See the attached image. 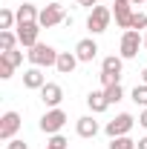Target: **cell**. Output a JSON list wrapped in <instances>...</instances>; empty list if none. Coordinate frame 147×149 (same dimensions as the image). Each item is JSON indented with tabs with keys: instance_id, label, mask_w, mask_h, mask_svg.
<instances>
[{
	"instance_id": "obj_16",
	"label": "cell",
	"mask_w": 147,
	"mask_h": 149,
	"mask_svg": "<svg viewBox=\"0 0 147 149\" xmlns=\"http://www.w3.org/2000/svg\"><path fill=\"white\" fill-rule=\"evenodd\" d=\"M78 63H81V60L75 57V52H61V55H58V63H55V69H58L61 74H72Z\"/></svg>"
},
{
	"instance_id": "obj_33",
	"label": "cell",
	"mask_w": 147,
	"mask_h": 149,
	"mask_svg": "<svg viewBox=\"0 0 147 149\" xmlns=\"http://www.w3.org/2000/svg\"><path fill=\"white\" fill-rule=\"evenodd\" d=\"M144 49H147V32H144Z\"/></svg>"
},
{
	"instance_id": "obj_27",
	"label": "cell",
	"mask_w": 147,
	"mask_h": 149,
	"mask_svg": "<svg viewBox=\"0 0 147 149\" xmlns=\"http://www.w3.org/2000/svg\"><path fill=\"white\" fill-rule=\"evenodd\" d=\"M6 149H29V146H26L23 141H15V138H12V141H9V146H6Z\"/></svg>"
},
{
	"instance_id": "obj_12",
	"label": "cell",
	"mask_w": 147,
	"mask_h": 149,
	"mask_svg": "<svg viewBox=\"0 0 147 149\" xmlns=\"http://www.w3.org/2000/svg\"><path fill=\"white\" fill-rule=\"evenodd\" d=\"M23 86H26V89H37V92L46 86V77L40 72V66H32V69L23 72Z\"/></svg>"
},
{
	"instance_id": "obj_22",
	"label": "cell",
	"mask_w": 147,
	"mask_h": 149,
	"mask_svg": "<svg viewBox=\"0 0 147 149\" xmlns=\"http://www.w3.org/2000/svg\"><path fill=\"white\" fill-rule=\"evenodd\" d=\"M46 149H69V141L58 132V135H49V143H46Z\"/></svg>"
},
{
	"instance_id": "obj_15",
	"label": "cell",
	"mask_w": 147,
	"mask_h": 149,
	"mask_svg": "<svg viewBox=\"0 0 147 149\" xmlns=\"http://www.w3.org/2000/svg\"><path fill=\"white\" fill-rule=\"evenodd\" d=\"M87 106L92 109V115H101V112H107L110 100H107L104 89H98V92H90V95H87Z\"/></svg>"
},
{
	"instance_id": "obj_6",
	"label": "cell",
	"mask_w": 147,
	"mask_h": 149,
	"mask_svg": "<svg viewBox=\"0 0 147 149\" xmlns=\"http://www.w3.org/2000/svg\"><path fill=\"white\" fill-rule=\"evenodd\" d=\"M133 123H136V118H133L130 112H121V115H115L110 123L104 126V132H107L110 138H121V135H130Z\"/></svg>"
},
{
	"instance_id": "obj_24",
	"label": "cell",
	"mask_w": 147,
	"mask_h": 149,
	"mask_svg": "<svg viewBox=\"0 0 147 149\" xmlns=\"http://www.w3.org/2000/svg\"><path fill=\"white\" fill-rule=\"evenodd\" d=\"M0 57H3V60H9L15 69L23 63V52H18V49H12V52H0Z\"/></svg>"
},
{
	"instance_id": "obj_20",
	"label": "cell",
	"mask_w": 147,
	"mask_h": 149,
	"mask_svg": "<svg viewBox=\"0 0 147 149\" xmlns=\"http://www.w3.org/2000/svg\"><path fill=\"white\" fill-rule=\"evenodd\" d=\"M139 143L130 138V135H121V138H110V149H136Z\"/></svg>"
},
{
	"instance_id": "obj_23",
	"label": "cell",
	"mask_w": 147,
	"mask_h": 149,
	"mask_svg": "<svg viewBox=\"0 0 147 149\" xmlns=\"http://www.w3.org/2000/svg\"><path fill=\"white\" fill-rule=\"evenodd\" d=\"M130 29H136V32H141V29H144V32H147V15H144V12H136V15H133Z\"/></svg>"
},
{
	"instance_id": "obj_18",
	"label": "cell",
	"mask_w": 147,
	"mask_h": 149,
	"mask_svg": "<svg viewBox=\"0 0 147 149\" xmlns=\"http://www.w3.org/2000/svg\"><path fill=\"white\" fill-rule=\"evenodd\" d=\"M18 32H0V52H12V49H18Z\"/></svg>"
},
{
	"instance_id": "obj_11",
	"label": "cell",
	"mask_w": 147,
	"mask_h": 149,
	"mask_svg": "<svg viewBox=\"0 0 147 149\" xmlns=\"http://www.w3.org/2000/svg\"><path fill=\"white\" fill-rule=\"evenodd\" d=\"M40 100H43L49 109H58L61 100H64V89H61L58 83H46V86L40 89Z\"/></svg>"
},
{
	"instance_id": "obj_3",
	"label": "cell",
	"mask_w": 147,
	"mask_h": 149,
	"mask_svg": "<svg viewBox=\"0 0 147 149\" xmlns=\"http://www.w3.org/2000/svg\"><path fill=\"white\" fill-rule=\"evenodd\" d=\"M110 20H112V9H107V6H95V9L90 12V17H87V29H90L92 35H101V32H107Z\"/></svg>"
},
{
	"instance_id": "obj_1",
	"label": "cell",
	"mask_w": 147,
	"mask_h": 149,
	"mask_svg": "<svg viewBox=\"0 0 147 149\" xmlns=\"http://www.w3.org/2000/svg\"><path fill=\"white\" fill-rule=\"evenodd\" d=\"M58 55H61V52H55V49H52V46H46V43H35V46H32V49H29V63H32V66H40V69H43V66H55L58 63Z\"/></svg>"
},
{
	"instance_id": "obj_4",
	"label": "cell",
	"mask_w": 147,
	"mask_h": 149,
	"mask_svg": "<svg viewBox=\"0 0 147 149\" xmlns=\"http://www.w3.org/2000/svg\"><path fill=\"white\" fill-rule=\"evenodd\" d=\"M66 120H69V118H66V112L61 109V106H58V109H49L43 118H40V132H46V135H58V132L66 126Z\"/></svg>"
},
{
	"instance_id": "obj_14",
	"label": "cell",
	"mask_w": 147,
	"mask_h": 149,
	"mask_svg": "<svg viewBox=\"0 0 147 149\" xmlns=\"http://www.w3.org/2000/svg\"><path fill=\"white\" fill-rule=\"evenodd\" d=\"M75 132L81 138H95L98 135V120H92V115H84V118L75 120Z\"/></svg>"
},
{
	"instance_id": "obj_2",
	"label": "cell",
	"mask_w": 147,
	"mask_h": 149,
	"mask_svg": "<svg viewBox=\"0 0 147 149\" xmlns=\"http://www.w3.org/2000/svg\"><path fill=\"white\" fill-rule=\"evenodd\" d=\"M66 12H64V6L61 3H49V6H43L40 9V15H37V23H40V29H52L58 23H66Z\"/></svg>"
},
{
	"instance_id": "obj_34",
	"label": "cell",
	"mask_w": 147,
	"mask_h": 149,
	"mask_svg": "<svg viewBox=\"0 0 147 149\" xmlns=\"http://www.w3.org/2000/svg\"><path fill=\"white\" fill-rule=\"evenodd\" d=\"M52 3H58V0H52Z\"/></svg>"
},
{
	"instance_id": "obj_13",
	"label": "cell",
	"mask_w": 147,
	"mask_h": 149,
	"mask_svg": "<svg viewBox=\"0 0 147 149\" xmlns=\"http://www.w3.org/2000/svg\"><path fill=\"white\" fill-rule=\"evenodd\" d=\"M101 72L104 74H112V77H118L121 80V72H124V57L121 55H110L101 60Z\"/></svg>"
},
{
	"instance_id": "obj_7",
	"label": "cell",
	"mask_w": 147,
	"mask_h": 149,
	"mask_svg": "<svg viewBox=\"0 0 147 149\" xmlns=\"http://www.w3.org/2000/svg\"><path fill=\"white\" fill-rule=\"evenodd\" d=\"M20 115L18 112H6L3 118H0V141H12L15 135H18V129H20Z\"/></svg>"
},
{
	"instance_id": "obj_5",
	"label": "cell",
	"mask_w": 147,
	"mask_h": 149,
	"mask_svg": "<svg viewBox=\"0 0 147 149\" xmlns=\"http://www.w3.org/2000/svg\"><path fill=\"white\" fill-rule=\"evenodd\" d=\"M141 46H144V37L139 35L136 29H127V32L121 35V57H124V60H133V57L139 55Z\"/></svg>"
},
{
	"instance_id": "obj_26",
	"label": "cell",
	"mask_w": 147,
	"mask_h": 149,
	"mask_svg": "<svg viewBox=\"0 0 147 149\" xmlns=\"http://www.w3.org/2000/svg\"><path fill=\"white\" fill-rule=\"evenodd\" d=\"M12 72H15V66H12L9 60H3V57H0V80H9Z\"/></svg>"
},
{
	"instance_id": "obj_17",
	"label": "cell",
	"mask_w": 147,
	"mask_h": 149,
	"mask_svg": "<svg viewBox=\"0 0 147 149\" xmlns=\"http://www.w3.org/2000/svg\"><path fill=\"white\" fill-rule=\"evenodd\" d=\"M37 12L32 3H23V6H18V26L20 23H37Z\"/></svg>"
},
{
	"instance_id": "obj_25",
	"label": "cell",
	"mask_w": 147,
	"mask_h": 149,
	"mask_svg": "<svg viewBox=\"0 0 147 149\" xmlns=\"http://www.w3.org/2000/svg\"><path fill=\"white\" fill-rule=\"evenodd\" d=\"M133 100H136L139 106H144V109H147V83H141V86L133 89Z\"/></svg>"
},
{
	"instance_id": "obj_19",
	"label": "cell",
	"mask_w": 147,
	"mask_h": 149,
	"mask_svg": "<svg viewBox=\"0 0 147 149\" xmlns=\"http://www.w3.org/2000/svg\"><path fill=\"white\" fill-rule=\"evenodd\" d=\"M15 23H18V12H12V9H0V32H9Z\"/></svg>"
},
{
	"instance_id": "obj_9",
	"label": "cell",
	"mask_w": 147,
	"mask_h": 149,
	"mask_svg": "<svg viewBox=\"0 0 147 149\" xmlns=\"http://www.w3.org/2000/svg\"><path fill=\"white\" fill-rule=\"evenodd\" d=\"M37 35H40V23H20L18 26V40L26 49H32L37 43Z\"/></svg>"
},
{
	"instance_id": "obj_29",
	"label": "cell",
	"mask_w": 147,
	"mask_h": 149,
	"mask_svg": "<svg viewBox=\"0 0 147 149\" xmlns=\"http://www.w3.org/2000/svg\"><path fill=\"white\" fill-rule=\"evenodd\" d=\"M139 123H141V126H144V129H147V109L141 112V115H139Z\"/></svg>"
},
{
	"instance_id": "obj_32",
	"label": "cell",
	"mask_w": 147,
	"mask_h": 149,
	"mask_svg": "<svg viewBox=\"0 0 147 149\" xmlns=\"http://www.w3.org/2000/svg\"><path fill=\"white\" fill-rule=\"evenodd\" d=\"M130 3H133V6H141V3H144V0H130Z\"/></svg>"
},
{
	"instance_id": "obj_31",
	"label": "cell",
	"mask_w": 147,
	"mask_h": 149,
	"mask_svg": "<svg viewBox=\"0 0 147 149\" xmlns=\"http://www.w3.org/2000/svg\"><path fill=\"white\" fill-rule=\"evenodd\" d=\"M141 83H147V66L141 69Z\"/></svg>"
},
{
	"instance_id": "obj_10",
	"label": "cell",
	"mask_w": 147,
	"mask_h": 149,
	"mask_svg": "<svg viewBox=\"0 0 147 149\" xmlns=\"http://www.w3.org/2000/svg\"><path fill=\"white\" fill-rule=\"evenodd\" d=\"M98 55V43L92 40V37H84V40H78V46H75V57L81 60V63H92Z\"/></svg>"
},
{
	"instance_id": "obj_30",
	"label": "cell",
	"mask_w": 147,
	"mask_h": 149,
	"mask_svg": "<svg viewBox=\"0 0 147 149\" xmlns=\"http://www.w3.org/2000/svg\"><path fill=\"white\" fill-rule=\"evenodd\" d=\"M139 149H147V138H141V141H139Z\"/></svg>"
},
{
	"instance_id": "obj_21",
	"label": "cell",
	"mask_w": 147,
	"mask_h": 149,
	"mask_svg": "<svg viewBox=\"0 0 147 149\" xmlns=\"http://www.w3.org/2000/svg\"><path fill=\"white\" fill-rule=\"evenodd\" d=\"M104 95H107L110 103H118L124 97V89H121V83H112V86H104Z\"/></svg>"
},
{
	"instance_id": "obj_28",
	"label": "cell",
	"mask_w": 147,
	"mask_h": 149,
	"mask_svg": "<svg viewBox=\"0 0 147 149\" xmlns=\"http://www.w3.org/2000/svg\"><path fill=\"white\" fill-rule=\"evenodd\" d=\"M78 6H87V9H95V6H98V0H78Z\"/></svg>"
},
{
	"instance_id": "obj_8",
	"label": "cell",
	"mask_w": 147,
	"mask_h": 149,
	"mask_svg": "<svg viewBox=\"0 0 147 149\" xmlns=\"http://www.w3.org/2000/svg\"><path fill=\"white\" fill-rule=\"evenodd\" d=\"M112 15H115V23L121 29H130V20H133V3L130 0H112Z\"/></svg>"
}]
</instances>
